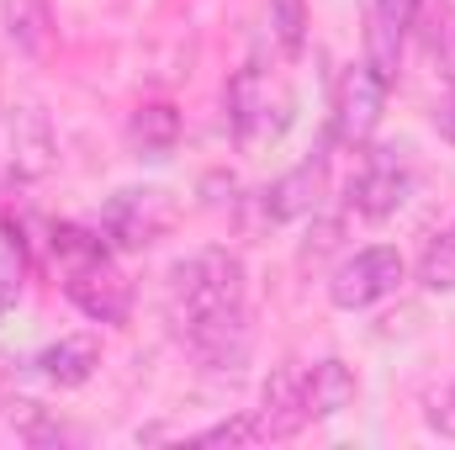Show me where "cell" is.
<instances>
[{
  "label": "cell",
  "mask_w": 455,
  "mask_h": 450,
  "mask_svg": "<svg viewBox=\"0 0 455 450\" xmlns=\"http://www.w3.org/2000/svg\"><path fill=\"white\" fill-rule=\"evenodd\" d=\"M64 292H69V302H75L85 318H96V324H122V318L132 313V286H127V276L116 270L112 260L75 265L69 281H64Z\"/></svg>",
  "instance_id": "6"
},
{
  "label": "cell",
  "mask_w": 455,
  "mask_h": 450,
  "mask_svg": "<svg viewBox=\"0 0 455 450\" xmlns=\"http://www.w3.org/2000/svg\"><path fill=\"white\" fill-rule=\"evenodd\" d=\"M265 27H270V43H275L286 59L302 53V43H307V11H302V0H270Z\"/></svg>",
  "instance_id": "16"
},
{
  "label": "cell",
  "mask_w": 455,
  "mask_h": 450,
  "mask_svg": "<svg viewBox=\"0 0 455 450\" xmlns=\"http://www.w3.org/2000/svg\"><path fill=\"white\" fill-rule=\"evenodd\" d=\"M419 286L424 292H455V233H440L419 254Z\"/></svg>",
  "instance_id": "17"
},
{
  "label": "cell",
  "mask_w": 455,
  "mask_h": 450,
  "mask_svg": "<svg viewBox=\"0 0 455 450\" xmlns=\"http://www.w3.org/2000/svg\"><path fill=\"white\" fill-rule=\"evenodd\" d=\"M0 21L21 53H32V59L48 53V5L43 0H0Z\"/></svg>",
  "instance_id": "14"
},
{
  "label": "cell",
  "mask_w": 455,
  "mask_h": 450,
  "mask_svg": "<svg viewBox=\"0 0 455 450\" xmlns=\"http://www.w3.org/2000/svg\"><path fill=\"white\" fill-rule=\"evenodd\" d=\"M387 112V80L371 64H349L334 85V138L339 143H365Z\"/></svg>",
  "instance_id": "5"
},
{
  "label": "cell",
  "mask_w": 455,
  "mask_h": 450,
  "mask_svg": "<svg viewBox=\"0 0 455 450\" xmlns=\"http://www.w3.org/2000/svg\"><path fill=\"white\" fill-rule=\"evenodd\" d=\"M223 308H243V260L228 249H196L170 265V318L186 329Z\"/></svg>",
  "instance_id": "1"
},
{
  "label": "cell",
  "mask_w": 455,
  "mask_h": 450,
  "mask_svg": "<svg viewBox=\"0 0 455 450\" xmlns=\"http://www.w3.org/2000/svg\"><path fill=\"white\" fill-rule=\"evenodd\" d=\"M127 143H132V154L138 159H164V154H175V143H180V112L170 107V101H143L132 122H127Z\"/></svg>",
  "instance_id": "12"
},
{
  "label": "cell",
  "mask_w": 455,
  "mask_h": 450,
  "mask_svg": "<svg viewBox=\"0 0 455 450\" xmlns=\"http://www.w3.org/2000/svg\"><path fill=\"white\" fill-rule=\"evenodd\" d=\"M302 382H307V371H297V366H275V371H270V382H265V408L254 414V419H259V440H291V435L307 424Z\"/></svg>",
  "instance_id": "9"
},
{
  "label": "cell",
  "mask_w": 455,
  "mask_h": 450,
  "mask_svg": "<svg viewBox=\"0 0 455 450\" xmlns=\"http://www.w3.org/2000/svg\"><path fill=\"white\" fill-rule=\"evenodd\" d=\"M435 127H440V138L455 149V91L440 101V107H435Z\"/></svg>",
  "instance_id": "20"
},
{
  "label": "cell",
  "mask_w": 455,
  "mask_h": 450,
  "mask_svg": "<svg viewBox=\"0 0 455 450\" xmlns=\"http://www.w3.org/2000/svg\"><path fill=\"white\" fill-rule=\"evenodd\" d=\"M392 154H397V149H376V154H371V165L349 181V207H355L360 218H371V223L392 218V213L408 202V191H413L408 165H397Z\"/></svg>",
  "instance_id": "7"
},
{
  "label": "cell",
  "mask_w": 455,
  "mask_h": 450,
  "mask_svg": "<svg viewBox=\"0 0 455 450\" xmlns=\"http://www.w3.org/2000/svg\"><path fill=\"white\" fill-rule=\"evenodd\" d=\"M175 223V207H170V197L159 191V186H132V191H116L112 202H107V213H101V233L122 244V249H143V244H154L159 233H170Z\"/></svg>",
  "instance_id": "4"
},
{
  "label": "cell",
  "mask_w": 455,
  "mask_h": 450,
  "mask_svg": "<svg viewBox=\"0 0 455 450\" xmlns=\"http://www.w3.org/2000/svg\"><path fill=\"white\" fill-rule=\"evenodd\" d=\"M403 276H408L403 254H397L392 244H371V249L349 254L339 270H334V281H329V302L344 308V313H360V308L392 297V292L403 286Z\"/></svg>",
  "instance_id": "3"
},
{
  "label": "cell",
  "mask_w": 455,
  "mask_h": 450,
  "mask_svg": "<svg viewBox=\"0 0 455 450\" xmlns=\"http://www.w3.org/2000/svg\"><path fill=\"white\" fill-rule=\"evenodd\" d=\"M413 5H419V0H371V16H376V21H392V27H403V32H408Z\"/></svg>",
  "instance_id": "19"
},
{
  "label": "cell",
  "mask_w": 455,
  "mask_h": 450,
  "mask_svg": "<svg viewBox=\"0 0 455 450\" xmlns=\"http://www.w3.org/2000/svg\"><path fill=\"white\" fill-rule=\"evenodd\" d=\"M16 292H21V281H16L11 270H0V318H5L11 308H16Z\"/></svg>",
  "instance_id": "21"
},
{
  "label": "cell",
  "mask_w": 455,
  "mask_h": 450,
  "mask_svg": "<svg viewBox=\"0 0 455 450\" xmlns=\"http://www.w3.org/2000/svg\"><path fill=\"white\" fill-rule=\"evenodd\" d=\"M323 191H329V159L313 154V159H302L297 170H286L275 186H265V213H270L275 223L313 218L318 202H323Z\"/></svg>",
  "instance_id": "8"
},
{
  "label": "cell",
  "mask_w": 455,
  "mask_h": 450,
  "mask_svg": "<svg viewBox=\"0 0 455 450\" xmlns=\"http://www.w3.org/2000/svg\"><path fill=\"white\" fill-rule=\"evenodd\" d=\"M48 244H53V254L64 260V270H75V265H91V260H107V233H101V228L59 223L53 233H48Z\"/></svg>",
  "instance_id": "15"
},
{
  "label": "cell",
  "mask_w": 455,
  "mask_h": 450,
  "mask_svg": "<svg viewBox=\"0 0 455 450\" xmlns=\"http://www.w3.org/2000/svg\"><path fill=\"white\" fill-rule=\"evenodd\" d=\"M96 366H101V344L91 334H69V339H59V344H48V350L37 355V371H43L53 387H85V382L96 376Z\"/></svg>",
  "instance_id": "11"
},
{
  "label": "cell",
  "mask_w": 455,
  "mask_h": 450,
  "mask_svg": "<svg viewBox=\"0 0 455 450\" xmlns=\"http://www.w3.org/2000/svg\"><path fill=\"white\" fill-rule=\"evenodd\" d=\"M259 440V419H228L196 435V446H254Z\"/></svg>",
  "instance_id": "18"
},
{
  "label": "cell",
  "mask_w": 455,
  "mask_h": 450,
  "mask_svg": "<svg viewBox=\"0 0 455 450\" xmlns=\"http://www.w3.org/2000/svg\"><path fill=\"white\" fill-rule=\"evenodd\" d=\"M11 170L21 181H37V175L53 170V127H48V117L32 112V107L11 117Z\"/></svg>",
  "instance_id": "10"
},
{
  "label": "cell",
  "mask_w": 455,
  "mask_h": 450,
  "mask_svg": "<svg viewBox=\"0 0 455 450\" xmlns=\"http://www.w3.org/2000/svg\"><path fill=\"white\" fill-rule=\"evenodd\" d=\"M302 403H307V419H334L355 403V371L344 360H318L302 382Z\"/></svg>",
  "instance_id": "13"
},
{
  "label": "cell",
  "mask_w": 455,
  "mask_h": 450,
  "mask_svg": "<svg viewBox=\"0 0 455 450\" xmlns=\"http://www.w3.org/2000/svg\"><path fill=\"white\" fill-rule=\"evenodd\" d=\"M291 107H297L291 91H286L275 75H265L259 64L238 69L233 85H228V122H233V138H238L243 149L275 143V138L291 127Z\"/></svg>",
  "instance_id": "2"
}]
</instances>
